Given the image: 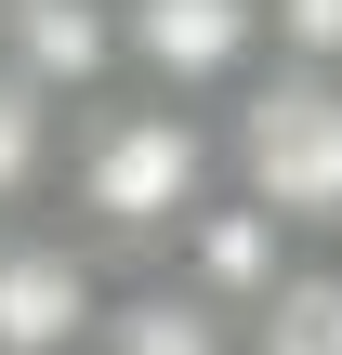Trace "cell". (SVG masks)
Segmentation results:
<instances>
[{"label":"cell","instance_id":"6","mask_svg":"<svg viewBox=\"0 0 342 355\" xmlns=\"http://www.w3.org/2000/svg\"><path fill=\"white\" fill-rule=\"evenodd\" d=\"M0 66L79 119L92 92H119V0H0Z\"/></svg>","mask_w":342,"mask_h":355},{"label":"cell","instance_id":"8","mask_svg":"<svg viewBox=\"0 0 342 355\" xmlns=\"http://www.w3.org/2000/svg\"><path fill=\"white\" fill-rule=\"evenodd\" d=\"M237 355H342V250H303V263L250 303Z\"/></svg>","mask_w":342,"mask_h":355},{"label":"cell","instance_id":"4","mask_svg":"<svg viewBox=\"0 0 342 355\" xmlns=\"http://www.w3.org/2000/svg\"><path fill=\"white\" fill-rule=\"evenodd\" d=\"M119 79L224 105L264 79V0H119Z\"/></svg>","mask_w":342,"mask_h":355},{"label":"cell","instance_id":"7","mask_svg":"<svg viewBox=\"0 0 342 355\" xmlns=\"http://www.w3.org/2000/svg\"><path fill=\"white\" fill-rule=\"evenodd\" d=\"M92 355H237V316H211V303L171 290V277H119Z\"/></svg>","mask_w":342,"mask_h":355},{"label":"cell","instance_id":"3","mask_svg":"<svg viewBox=\"0 0 342 355\" xmlns=\"http://www.w3.org/2000/svg\"><path fill=\"white\" fill-rule=\"evenodd\" d=\"M105 303H119V263L66 211H13L0 224V355H92Z\"/></svg>","mask_w":342,"mask_h":355},{"label":"cell","instance_id":"2","mask_svg":"<svg viewBox=\"0 0 342 355\" xmlns=\"http://www.w3.org/2000/svg\"><path fill=\"white\" fill-rule=\"evenodd\" d=\"M224 184L303 250H342V66H264L224 92Z\"/></svg>","mask_w":342,"mask_h":355},{"label":"cell","instance_id":"1","mask_svg":"<svg viewBox=\"0 0 342 355\" xmlns=\"http://www.w3.org/2000/svg\"><path fill=\"white\" fill-rule=\"evenodd\" d=\"M211 198H224V105H185V92L119 79V92H92V105L66 119L53 211H66L119 277H145Z\"/></svg>","mask_w":342,"mask_h":355},{"label":"cell","instance_id":"5","mask_svg":"<svg viewBox=\"0 0 342 355\" xmlns=\"http://www.w3.org/2000/svg\"><path fill=\"white\" fill-rule=\"evenodd\" d=\"M290 263H303V237H290L277 211H250V198L224 184V198H211V211H198V224H185V237H171V250H158L145 277H171V290H198L211 316H237V329H250V303H264V290H277Z\"/></svg>","mask_w":342,"mask_h":355},{"label":"cell","instance_id":"9","mask_svg":"<svg viewBox=\"0 0 342 355\" xmlns=\"http://www.w3.org/2000/svg\"><path fill=\"white\" fill-rule=\"evenodd\" d=\"M53 158H66V105L0 66V224L13 211H53Z\"/></svg>","mask_w":342,"mask_h":355}]
</instances>
